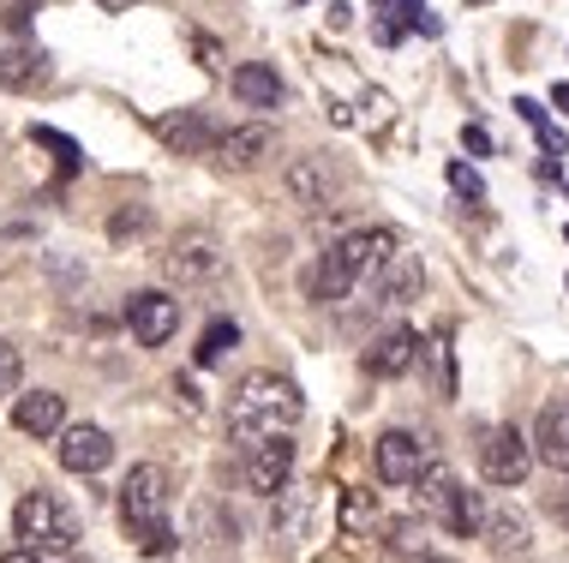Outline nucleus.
Masks as SVG:
<instances>
[{"label": "nucleus", "mask_w": 569, "mask_h": 563, "mask_svg": "<svg viewBox=\"0 0 569 563\" xmlns=\"http://www.w3.org/2000/svg\"><path fill=\"white\" fill-rule=\"evenodd\" d=\"M49 79V54L37 42H0V84L7 90H37Z\"/></svg>", "instance_id": "nucleus-19"}, {"label": "nucleus", "mask_w": 569, "mask_h": 563, "mask_svg": "<svg viewBox=\"0 0 569 563\" xmlns=\"http://www.w3.org/2000/svg\"><path fill=\"white\" fill-rule=\"evenodd\" d=\"M330 252L348 264V277H353V282H372L378 270L390 264L396 252H402V240H396V228H353V234H342Z\"/></svg>", "instance_id": "nucleus-10"}, {"label": "nucleus", "mask_w": 569, "mask_h": 563, "mask_svg": "<svg viewBox=\"0 0 569 563\" xmlns=\"http://www.w3.org/2000/svg\"><path fill=\"white\" fill-rule=\"evenodd\" d=\"M456 492H461V480H456L443 462H426V468H420V480H413V504H420V515H438V522L450 515Z\"/></svg>", "instance_id": "nucleus-21"}, {"label": "nucleus", "mask_w": 569, "mask_h": 563, "mask_svg": "<svg viewBox=\"0 0 569 563\" xmlns=\"http://www.w3.org/2000/svg\"><path fill=\"white\" fill-rule=\"evenodd\" d=\"M378 7H390L396 19H408V24H420V0H378Z\"/></svg>", "instance_id": "nucleus-36"}, {"label": "nucleus", "mask_w": 569, "mask_h": 563, "mask_svg": "<svg viewBox=\"0 0 569 563\" xmlns=\"http://www.w3.org/2000/svg\"><path fill=\"white\" fill-rule=\"evenodd\" d=\"M516 114L528 120V127H546V102H533V97H516Z\"/></svg>", "instance_id": "nucleus-34"}, {"label": "nucleus", "mask_w": 569, "mask_h": 563, "mask_svg": "<svg viewBox=\"0 0 569 563\" xmlns=\"http://www.w3.org/2000/svg\"><path fill=\"white\" fill-rule=\"evenodd\" d=\"M420 288H426V264L413 252H396L390 264L372 277V306H408Z\"/></svg>", "instance_id": "nucleus-15"}, {"label": "nucleus", "mask_w": 569, "mask_h": 563, "mask_svg": "<svg viewBox=\"0 0 569 563\" xmlns=\"http://www.w3.org/2000/svg\"><path fill=\"white\" fill-rule=\"evenodd\" d=\"M157 139L168 150H180V157H204V150L222 144V127L210 114H198V109H180V114H162L157 120Z\"/></svg>", "instance_id": "nucleus-13"}, {"label": "nucleus", "mask_w": 569, "mask_h": 563, "mask_svg": "<svg viewBox=\"0 0 569 563\" xmlns=\"http://www.w3.org/2000/svg\"><path fill=\"white\" fill-rule=\"evenodd\" d=\"M342 169H336L330 157H295L282 169V192L295 198V204H306V210H336L342 204Z\"/></svg>", "instance_id": "nucleus-5"}, {"label": "nucleus", "mask_w": 569, "mask_h": 563, "mask_svg": "<svg viewBox=\"0 0 569 563\" xmlns=\"http://www.w3.org/2000/svg\"><path fill=\"white\" fill-rule=\"evenodd\" d=\"M127 324H132L138 348H168L180 330V300L162 294V288H144V294L127 300Z\"/></svg>", "instance_id": "nucleus-8"}, {"label": "nucleus", "mask_w": 569, "mask_h": 563, "mask_svg": "<svg viewBox=\"0 0 569 563\" xmlns=\"http://www.w3.org/2000/svg\"><path fill=\"white\" fill-rule=\"evenodd\" d=\"M461 144H468L473 157H486V150H491V132H486V127H468V132H461Z\"/></svg>", "instance_id": "nucleus-37"}, {"label": "nucleus", "mask_w": 569, "mask_h": 563, "mask_svg": "<svg viewBox=\"0 0 569 563\" xmlns=\"http://www.w3.org/2000/svg\"><path fill=\"white\" fill-rule=\"evenodd\" d=\"M533 455L546 468L569 474V402H546L540 420H533Z\"/></svg>", "instance_id": "nucleus-17"}, {"label": "nucleus", "mask_w": 569, "mask_h": 563, "mask_svg": "<svg viewBox=\"0 0 569 563\" xmlns=\"http://www.w3.org/2000/svg\"><path fill=\"white\" fill-rule=\"evenodd\" d=\"M54 455H60V468L67 474H102V468L114 462V438L102 432V425H67L60 432V444H54Z\"/></svg>", "instance_id": "nucleus-11"}, {"label": "nucleus", "mask_w": 569, "mask_h": 563, "mask_svg": "<svg viewBox=\"0 0 569 563\" xmlns=\"http://www.w3.org/2000/svg\"><path fill=\"white\" fill-rule=\"evenodd\" d=\"M127 534L138 540V552H144V557H168V552H174V527H168V522H138V527H127Z\"/></svg>", "instance_id": "nucleus-26"}, {"label": "nucleus", "mask_w": 569, "mask_h": 563, "mask_svg": "<svg viewBox=\"0 0 569 563\" xmlns=\"http://www.w3.org/2000/svg\"><path fill=\"white\" fill-rule=\"evenodd\" d=\"M168 504H174V480H168L162 462H138L127 485H120V522H168Z\"/></svg>", "instance_id": "nucleus-4"}, {"label": "nucleus", "mask_w": 569, "mask_h": 563, "mask_svg": "<svg viewBox=\"0 0 569 563\" xmlns=\"http://www.w3.org/2000/svg\"><path fill=\"white\" fill-rule=\"evenodd\" d=\"M24 384V354L12 342H0V395H19Z\"/></svg>", "instance_id": "nucleus-27"}, {"label": "nucleus", "mask_w": 569, "mask_h": 563, "mask_svg": "<svg viewBox=\"0 0 569 563\" xmlns=\"http://www.w3.org/2000/svg\"><path fill=\"white\" fill-rule=\"evenodd\" d=\"M30 139H37V144H49V150H60V162H67V169L79 162V144H72V139H60V132H49V127H37Z\"/></svg>", "instance_id": "nucleus-32"}, {"label": "nucleus", "mask_w": 569, "mask_h": 563, "mask_svg": "<svg viewBox=\"0 0 569 563\" xmlns=\"http://www.w3.org/2000/svg\"><path fill=\"white\" fill-rule=\"evenodd\" d=\"M12 534L37 545V552H67V545H79V510L60 492H49V485H30L12 504Z\"/></svg>", "instance_id": "nucleus-2"}, {"label": "nucleus", "mask_w": 569, "mask_h": 563, "mask_svg": "<svg viewBox=\"0 0 569 563\" xmlns=\"http://www.w3.org/2000/svg\"><path fill=\"white\" fill-rule=\"evenodd\" d=\"M306 522H312V485H295V480H288L282 492H276V515H270L276 545H300V540H306Z\"/></svg>", "instance_id": "nucleus-18"}, {"label": "nucleus", "mask_w": 569, "mask_h": 563, "mask_svg": "<svg viewBox=\"0 0 569 563\" xmlns=\"http://www.w3.org/2000/svg\"><path fill=\"white\" fill-rule=\"evenodd\" d=\"M353 288H360V282L348 277V264H342V258H336V252L318 258V270H312V300H318V306H342V300L353 294Z\"/></svg>", "instance_id": "nucleus-23"}, {"label": "nucleus", "mask_w": 569, "mask_h": 563, "mask_svg": "<svg viewBox=\"0 0 569 563\" xmlns=\"http://www.w3.org/2000/svg\"><path fill=\"white\" fill-rule=\"evenodd\" d=\"M42 563H90L79 545H67V552H42Z\"/></svg>", "instance_id": "nucleus-39"}, {"label": "nucleus", "mask_w": 569, "mask_h": 563, "mask_svg": "<svg viewBox=\"0 0 569 563\" xmlns=\"http://www.w3.org/2000/svg\"><path fill=\"white\" fill-rule=\"evenodd\" d=\"M234 342H240V324H234V318H217V324L198 336V354H192V360H198V366H217V360H222Z\"/></svg>", "instance_id": "nucleus-25"}, {"label": "nucleus", "mask_w": 569, "mask_h": 563, "mask_svg": "<svg viewBox=\"0 0 569 563\" xmlns=\"http://www.w3.org/2000/svg\"><path fill=\"white\" fill-rule=\"evenodd\" d=\"M533 438L521 432V425H491L486 432V444H480V474L491 480V485H503V492H516L521 480L533 474Z\"/></svg>", "instance_id": "nucleus-3"}, {"label": "nucleus", "mask_w": 569, "mask_h": 563, "mask_svg": "<svg viewBox=\"0 0 569 563\" xmlns=\"http://www.w3.org/2000/svg\"><path fill=\"white\" fill-rule=\"evenodd\" d=\"M37 12H42L37 0H12V7H7V24H12V30H30V19H37Z\"/></svg>", "instance_id": "nucleus-33"}, {"label": "nucleus", "mask_w": 569, "mask_h": 563, "mask_svg": "<svg viewBox=\"0 0 569 563\" xmlns=\"http://www.w3.org/2000/svg\"><path fill=\"white\" fill-rule=\"evenodd\" d=\"M342 522H348V527H366V522H378V510L366 504V492H348V497H342Z\"/></svg>", "instance_id": "nucleus-29"}, {"label": "nucleus", "mask_w": 569, "mask_h": 563, "mask_svg": "<svg viewBox=\"0 0 569 563\" xmlns=\"http://www.w3.org/2000/svg\"><path fill=\"white\" fill-rule=\"evenodd\" d=\"M450 187H456L461 198H486V187H480V174H473L468 162H450Z\"/></svg>", "instance_id": "nucleus-31"}, {"label": "nucleus", "mask_w": 569, "mask_h": 563, "mask_svg": "<svg viewBox=\"0 0 569 563\" xmlns=\"http://www.w3.org/2000/svg\"><path fill=\"white\" fill-rule=\"evenodd\" d=\"M551 102H558V109L569 114V84H558V90H551Z\"/></svg>", "instance_id": "nucleus-40"}, {"label": "nucleus", "mask_w": 569, "mask_h": 563, "mask_svg": "<svg viewBox=\"0 0 569 563\" xmlns=\"http://www.w3.org/2000/svg\"><path fill=\"white\" fill-rule=\"evenodd\" d=\"M222 264H228L222 240H217V234H204V228H192V234H180L174 247L162 252V270H168V282H210V277H222Z\"/></svg>", "instance_id": "nucleus-6"}, {"label": "nucleus", "mask_w": 569, "mask_h": 563, "mask_svg": "<svg viewBox=\"0 0 569 563\" xmlns=\"http://www.w3.org/2000/svg\"><path fill=\"white\" fill-rule=\"evenodd\" d=\"M486 515H491V510H486V492L461 485L450 515H443V527H450V534H461V540H480V534H486Z\"/></svg>", "instance_id": "nucleus-24"}, {"label": "nucleus", "mask_w": 569, "mask_h": 563, "mask_svg": "<svg viewBox=\"0 0 569 563\" xmlns=\"http://www.w3.org/2000/svg\"><path fill=\"white\" fill-rule=\"evenodd\" d=\"M420 545H426V527H413V522H396V527H390V552L420 557Z\"/></svg>", "instance_id": "nucleus-28"}, {"label": "nucleus", "mask_w": 569, "mask_h": 563, "mask_svg": "<svg viewBox=\"0 0 569 563\" xmlns=\"http://www.w3.org/2000/svg\"><path fill=\"white\" fill-rule=\"evenodd\" d=\"M97 7H109V12H120V7H132V0H97Z\"/></svg>", "instance_id": "nucleus-41"}, {"label": "nucleus", "mask_w": 569, "mask_h": 563, "mask_svg": "<svg viewBox=\"0 0 569 563\" xmlns=\"http://www.w3.org/2000/svg\"><path fill=\"white\" fill-rule=\"evenodd\" d=\"M144 228H150V210H120V217L109 222V234L127 240V234H144Z\"/></svg>", "instance_id": "nucleus-30"}, {"label": "nucleus", "mask_w": 569, "mask_h": 563, "mask_svg": "<svg viewBox=\"0 0 569 563\" xmlns=\"http://www.w3.org/2000/svg\"><path fill=\"white\" fill-rule=\"evenodd\" d=\"M12 425H19L24 438H60V432H67V395H60V390L12 395Z\"/></svg>", "instance_id": "nucleus-12"}, {"label": "nucleus", "mask_w": 569, "mask_h": 563, "mask_svg": "<svg viewBox=\"0 0 569 563\" xmlns=\"http://www.w3.org/2000/svg\"><path fill=\"white\" fill-rule=\"evenodd\" d=\"M240 474H246V492L276 497L288 480H295V432H276V438H264V444H252Z\"/></svg>", "instance_id": "nucleus-7"}, {"label": "nucleus", "mask_w": 569, "mask_h": 563, "mask_svg": "<svg viewBox=\"0 0 569 563\" xmlns=\"http://www.w3.org/2000/svg\"><path fill=\"white\" fill-rule=\"evenodd\" d=\"M420 330H408V324H396V330H383V336L366 348V372L372 378H402L413 360H420Z\"/></svg>", "instance_id": "nucleus-16"}, {"label": "nucleus", "mask_w": 569, "mask_h": 563, "mask_svg": "<svg viewBox=\"0 0 569 563\" xmlns=\"http://www.w3.org/2000/svg\"><path fill=\"white\" fill-rule=\"evenodd\" d=\"M234 97L246 102V109H282V79H276V67H264V60H240L234 67Z\"/></svg>", "instance_id": "nucleus-20"}, {"label": "nucleus", "mask_w": 569, "mask_h": 563, "mask_svg": "<svg viewBox=\"0 0 569 563\" xmlns=\"http://www.w3.org/2000/svg\"><path fill=\"white\" fill-rule=\"evenodd\" d=\"M0 563H42V552H37V545H7V552H0Z\"/></svg>", "instance_id": "nucleus-35"}, {"label": "nucleus", "mask_w": 569, "mask_h": 563, "mask_svg": "<svg viewBox=\"0 0 569 563\" xmlns=\"http://www.w3.org/2000/svg\"><path fill=\"white\" fill-rule=\"evenodd\" d=\"M300 420H306V395L282 372H246L228 395V438L240 444V455L276 432H295Z\"/></svg>", "instance_id": "nucleus-1"}, {"label": "nucleus", "mask_w": 569, "mask_h": 563, "mask_svg": "<svg viewBox=\"0 0 569 563\" xmlns=\"http://www.w3.org/2000/svg\"><path fill=\"white\" fill-rule=\"evenodd\" d=\"M372 462H378V480L383 485H413L420 480V468L432 462L426 455V438L420 432H408V425H390V432L372 444Z\"/></svg>", "instance_id": "nucleus-9"}, {"label": "nucleus", "mask_w": 569, "mask_h": 563, "mask_svg": "<svg viewBox=\"0 0 569 563\" xmlns=\"http://www.w3.org/2000/svg\"><path fill=\"white\" fill-rule=\"evenodd\" d=\"M540 144L551 150V157H569V139H563L558 127H540Z\"/></svg>", "instance_id": "nucleus-38"}, {"label": "nucleus", "mask_w": 569, "mask_h": 563, "mask_svg": "<svg viewBox=\"0 0 569 563\" xmlns=\"http://www.w3.org/2000/svg\"><path fill=\"white\" fill-rule=\"evenodd\" d=\"M420 563H456V557H438V552H432V557H420Z\"/></svg>", "instance_id": "nucleus-42"}, {"label": "nucleus", "mask_w": 569, "mask_h": 563, "mask_svg": "<svg viewBox=\"0 0 569 563\" xmlns=\"http://www.w3.org/2000/svg\"><path fill=\"white\" fill-rule=\"evenodd\" d=\"M468 7H486V0H468Z\"/></svg>", "instance_id": "nucleus-43"}, {"label": "nucleus", "mask_w": 569, "mask_h": 563, "mask_svg": "<svg viewBox=\"0 0 569 563\" xmlns=\"http://www.w3.org/2000/svg\"><path fill=\"white\" fill-rule=\"evenodd\" d=\"M486 540L498 545V552H528L533 545V515L516 510V504H498L486 515Z\"/></svg>", "instance_id": "nucleus-22"}, {"label": "nucleus", "mask_w": 569, "mask_h": 563, "mask_svg": "<svg viewBox=\"0 0 569 563\" xmlns=\"http://www.w3.org/2000/svg\"><path fill=\"white\" fill-rule=\"evenodd\" d=\"M270 157H276V132L264 127V120H252V127L222 132V144H217V162H222V169H234V174L264 169Z\"/></svg>", "instance_id": "nucleus-14"}]
</instances>
